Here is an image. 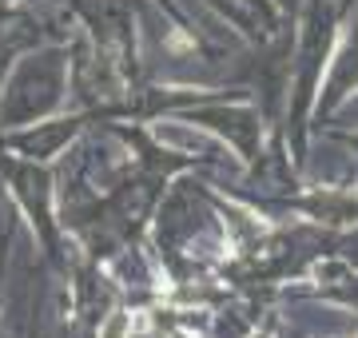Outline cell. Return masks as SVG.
I'll return each mask as SVG.
<instances>
[{
    "instance_id": "cell-2",
    "label": "cell",
    "mask_w": 358,
    "mask_h": 338,
    "mask_svg": "<svg viewBox=\"0 0 358 338\" xmlns=\"http://www.w3.org/2000/svg\"><path fill=\"white\" fill-rule=\"evenodd\" d=\"M80 124H84V116L48 119V124H36L32 131H20V135H13V140H4V143H8V147H16V152H20V156H28V159H48V156H56V152H60L72 135H76Z\"/></svg>"
},
{
    "instance_id": "cell-1",
    "label": "cell",
    "mask_w": 358,
    "mask_h": 338,
    "mask_svg": "<svg viewBox=\"0 0 358 338\" xmlns=\"http://www.w3.org/2000/svg\"><path fill=\"white\" fill-rule=\"evenodd\" d=\"M0 171L8 175V183H13L16 203L28 211V219H32V227H36L40 243H44V255H48L56 267L68 271V259H64V251H60V223L52 219V179H48V171L36 168V159L4 156V152H0Z\"/></svg>"
}]
</instances>
